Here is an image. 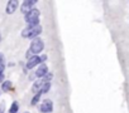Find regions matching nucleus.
I'll list each match as a JSON object with an SVG mask.
<instances>
[{"instance_id":"obj_1","label":"nucleus","mask_w":129,"mask_h":113,"mask_svg":"<svg viewBox=\"0 0 129 113\" xmlns=\"http://www.w3.org/2000/svg\"><path fill=\"white\" fill-rule=\"evenodd\" d=\"M42 32V26L38 24V25H33V26H29L25 28L23 32H22V35L24 38H28V39H34V38H38V35L41 34Z\"/></svg>"},{"instance_id":"obj_2","label":"nucleus","mask_w":129,"mask_h":113,"mask_svg":"<svg viewBox=\"0 0 129 113\" xmlns=\"http://www.w3.org/2000/svg\"><path fill=\"white\" fill-rule=\"evenodd\" d=\"M39 15H41L39 14V10L36 9V8H33L29 13L25 14V22H27V24L29 26L38 25V23H39Z\"/></svg>"},{"instance_id":"obj_3","label":"nucleus","mask_w":129,"mask_h":113,"mask_svg":"<svg viewBox=\"0 0 129 113\" xmlns=\"http://www.w3.org/2000/svg\"><path fill=\"white\" fill-rule=\"evenodd\" d=\"M44 49V43L41 38H34L32 40V44H30V53L33 54H39L42 50Z\"/></svg>"},{"instance_id":"obj_4","label":"nucleus","mask_w":129,"mask_h":113,"mask_svg":"<svg viewBox=\"0 0 129 113\" xmlns=\"http://www.w3.org/2000/svg\"><path fill=\"white\" fill-rule=\"evenodd\" d=\"M36 0H25V2H23V4H22V6H20V10H22V13H24V14H27V13H29L32 9H33V6L36 5Z\"/></svg>"},{"instance_id":"obj_5","label":"nucleus","mask_w":129,"mask_h":113,"mask_svg":"<svg viewBox=\"0 0 129 113\" xmlns=\"http://www.w3.org/2000/svg\"><path fill=\"white\" fill-rule=\"evenodd\" d=\"M52 109H53V103H52V100H49V99L43 100V103L41 104V112H43V113H51Z\"/></svg>"},{"instance_id":"obj_6","label":"nucleus","mask_w":129,"mask_h":113,"mask_svg":"<svg viewBox=\"0 0 129 113\" xmlns=\"http://www.w3.org/2000/svg\"><path fill=\"white\" fill-rule=\"evenodd\" d=\"M39 62H41L39 56H37V55H34V56H29V59H28V62H27V69H32V68H34L36 66L39 64Z\"/></svg>"},{"instance_id":"obj_7","label":"nucleus","mask_w":129,"mask_h":113,"mask_svg":"<svg viewBox=\"0 0 129 113\" xmlns=\"http://www.w3.org/2000/svg\"><path fill=\"white\" fill-rule=\"evenodd\" d=\"M17 9H18V2H17V0L8 2V4H7V13L8 14H13Z\"/></svg>"},{"instance_id":"obj_8","label":"nucleus","mask_w":129,"mask_h":113,"mask_svg":"<svg viewBox=\"0 0 129 113\" xmlns=\"http://www.w3.org/2000/svg\"><path fill=\"white\" fill-rule=\"evenodd\" d=\"M47 73H48V67H47L46 64H41V66H39V68L36 70V76H37L38 78L44 77Z\"/></svg>"},{"instance_id":"obj_9","label":"nucleus","mask_w":129,"mask_h":113,"mask_svg":"<svg viewBox=\"0 0 129 113\" xmlns=\"http://www.w3.org/2000/svg\"><path fill=\"white\" fill-rule=\"evenodd\" d=\"M44 82L42 80V79H38L34 84H33V87H32V90L37 94V93H39V90H41V88H42V84H43Z\"/></svg>"},{"instance_id":"obj_10","label":"nucleus","mask_w":129,"mask_h":113,"mask_svg":"<svg viewBox=\"0 0 129 113\" xmlns=\"http://www.w3.org/2000/svg\"><path fill=\"white\" fill-rule=\"evenodd\" d=\"M49 88H51V83H49V82H44V83L42 84V88H41L39 93H41V94H43V93H47V92L49 90Z\"/></svg>"},{"instance_id":"obj_11","label":"nucleus","mask_w":129,"mask_h":113,"mask_svg":"<svg viewBox=\"0 0 129 113\" xmlns=\"http://www.w3.org/2000/svg\"><path fill=\"white\" fill-rule=\"evenodd\" d=\"M18 109H19V104H18V102H13V104H12L9 112H10V113H17Z\"/></svg>"},{"instance_id":"obj_12","label":"nucleus","mask_w":129,"mask_h":113,"mask_svg":"<svg viewBox=\"0 0 129 113\" xmlns=\"http://www.w3.org/2000/svg\"><path fill=\"white\" fill-rule=\"evenodd\" d=\"M41 96H42L41 93H37V94L34 96V98H33V99H32V102H30V103H32V106H36V104L39 102V99H41Z\"/></svg>"},{"instance_id":"obj_13","label":"nucleus","mask_w":129,"mask_h":113,"mask_svg":"<svg viewBox=\"0 0 129 113\" xmlns=\"http://www.w3.org/2000/svg\"><path fill=\"white\" fill-rule=\"evenodd\" d=\"M10 87H12V83H10L9 80H7V82H3V86H2V88H3L4 90H9V89H10Z\"/></svg>"},{"instance_id":"obj_14","label":"nucleus","mask_w":129,"mask_h":113,"mask_svg":"<svg viewBox=\"0 0 129 113\" xmlns=\"http://www.w3.org/2000/svg\"><path fill=\"white\" fill-rule=\"evenodd\" d=\"M4 59H3V56H0V73H4Z\"/></svg>"},{"instance_id":"obj_15","label":"nucleus","mask_w":129,"mask_h":113,"mask_svg":"<svg viewBox=\"0 0 129 113\" xmlns=\"http://www.w3.org/2000/svg\"><path fill=\"white\" fill-rule=\"evenodd\" d=\"M52 77H53V76H52L51 73H49V74H46V76H44V78H46L44 80H46V82H49V80L52 79Z\"/></svg>"},{"instance_id":"obj_16","label":"nucleus","mask_w":129,"mask_h":113,"mask_svg":"<svg viewBox=\"0 0 129 113\" xmlns=\"http://www.w3.org/2000/svg\"><path fill=\"white\" fill-rule=\"evenodd\" d=\"M4 109H5V103L2 102V104H0V113H4Z\"/></svg>"},{"instance_id":"obj_17","label":"nucleus","mask_w":129,"mask_h":113,"mask_svg":"<svg viewBox=\"0 0 129 113\" xmlns=\"http://www.w3.org/2000/svg\"><path fill=\"white\" fill-rule=\"evenodd\" d=\"M39 59H41V62H46V60H47V55H42V56H39Z\"/></svg>"},{"instance_id":"obj_18","label":"nucleus","mask_w":129,"mask_h":113,"mask_svg":"<svg viewBox=\"0 0 129 113\" xmlns=\"http://www.w3.org/2000/svg\"><path fill=\"white\" fill-rule=\"evenodd\" d=\"M4 82V73H0V83Z\"/></svg>"},{"instance_id":"obj_19","label":"nucleus","mask_w":129,"mask_h":113,"mask_svg":"<svg viewBox=\"0 0 129 113\" xmlns=\"http://www.w3.org/2000/svg\"><path fill=\"white\" fill-rule=\"evenodd\" d=\"M0 38H2V35H0Z\"/></svg>"}]
</instances>
